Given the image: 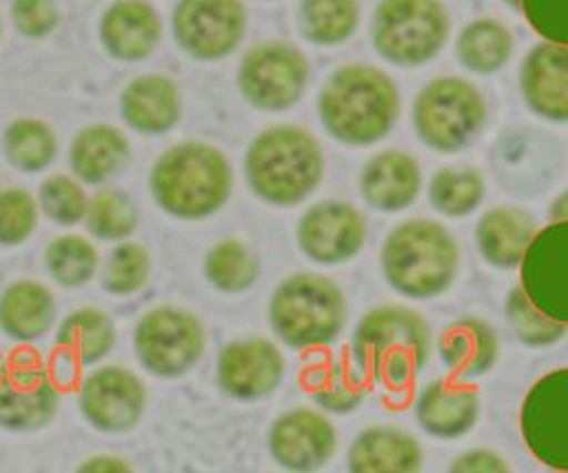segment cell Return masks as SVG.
Instances as JSON below:
<instances>
[{
  "label": "cell",
  "mask_w": 568,
  "mask_h": 473,
  "mask_svg": "<svg viewBox=\"0 0 568 473\" xmlns=\"http://www.w3.org/2000/svg\"><path fill=\"white\" fill-rule=\"evenodd\" d=\"M568 53L564 43L544 41L528 56L520 73V84L528 105L552 121H566L568 93H566Z\"/></svg>",
  "instance_id": "d6986e66"
},
{
  "label": "cell",
  "mask_w": 568,
  "mask_h": 473,
  "mask_svg": "<svg viewBox=\"0 0 568 473\" xmlns=\"http://www.w3.org/2000/svg\"><path fill=\"white\" fill-rule=\"evenodd\" d=\"M305 390L329 412H351L364 399V375L348 362L333 360L305 375Z\"/></svg>",
  "instance_id": "f546056e"
},
{
  "label": "cell",
  "mask_w": 568,
  "mask_h": 473,
  "mask_svg": "<svg viewBox=\"0 0 568 473\" xmlns=\"http://www.w3.org/2000/svg\"><path fill=\"white\" fill-rule=\"evenodd\" d=\"M55 319L51 292L37 282H17L0 299V323L17 340H37Z\"/></svg>",
  "instance_id": "484cf974"
},
{
  "label": "cell",
  "mask_w": 568,
  "mask_h": 473,
  "mask_svg": "<svg viewBox=\"0 0 568 473\" xmlns=\"http://www.w3.org/2000/svg\"><path fill=\"white\" fill-rule=\"evenodd\" d=\"M453 471L459 473H505L509 466L491 451H470L462 455L457 462L450 466Z\"/></svg>",
  "instance_id": "ee69618b"
},
{
  "label": "cell",
  "mask_w": 568,
  "mask_h": 473,
  "mask_svg": "<svg viewBox=\"0 0 568 473\" xmlns=\"http://www.w3.org/2000/svg\"><path fill=\"white\" fill-rule=\"evenodd\" d=\"M535 228L528 214L518 210H494L483 217L478 225V242L483 255L496 266H516L520 264Z\"/></svg>",
  "instance_id": "4316f807"
},
{
  "label": "cell",
  "mask_w": 568,
  "mask_h": 473,
  "mask_svg": "<svg viewBox=\"0 0 568 473\" xmlns=\"http://www.w3.org/2000/svg\"><path fill=\"white\" fill-rule=\"evenodd\" d=\"M130 155L125 137L110 125L82 130L71 149V164L87 182H101L116 173Z\"/></svg>",
  "instance_id": "83f0119b"
},
{
  "label": "cell",
  "mask_w": 568,
  "mask_h": 473,
  "mask_svg": "<svg viewBox=\"0 0 568 473\" xmlns=\"http://www.w3.org/2000/svg\"><path fill=\"white\" fill-rule=\"evenodd\" d=\"M485 184L476 171H442L433 178V205L448 217H464L483 201Z\"/></svg>",
  "instance_id": "836d02e7"
},
{
  "label": "cell",
  "mask_w": 568,
  "mask_h": 473,
  "mask_svg": "<svg viewBox=\"0 0 568 473\" xmlns=\"http://www.w3.org/2000/svg\"><path fill=\"white\" fill-rule=\"evenodd\" d=\"M82 410L101 431L123 433L141 419L146 405L144 385L125 369H101L82 385Z\"/></svg>",
  "instance_id": "5bb4252c"
},
{
  "label": "cell",
  "mask_w": 568,
  "mask_h": 473,
  "mask_svg": "<svg viewBox=\"0 0 568 473\" xmlns=\"http://www.w3.org/2000/svg\"><path fill=\"white\" fill-rule=\"evenodd\" d=\"M348 466L355 473L414 471L420 466V446L407 433L373 429L355 440Z\"/></svg>",
  "instance_id": "d4e9b609"
},
{
  "label": "cell",
  "mask_w": 568,
  "mask_h": 473,
  "mask_svg": "<svg viewBox=\"0 0 568 473\" xmlns=\"http://www.w3.org/2000/svg\"><path fill=\"white\" fill-rule=\"evenodd\" d=\"M207 278L223 292H244L257 278V262L240 242H223L207 255Z\"/></svg>",
  "instance_id": "e575fe53"
},
{
  "label": "cell",
  "mask_w": 568,
  "mask_h": 473,
  "mask_svg": "<svg viewBox=\"0 0 568 473\" xmlns=\"http://www.w3.org/2000/svg\"><path fill=\"white\" fill-rule=\"evenodd\" d=\"M84 471H99V469H130L125 462H119V460H105V457H99V460H91L82 466Z\"/></svg>",
  "instance_id": "f6af8a7d"
},
{
  "label": "cell",
  "mask_w": 568,
  "mask_h": 473,
  "mask_svg": "<svg viewBox=\"0 0 568 473\" xmlns=\"http://www.w3.org/2000/svg\"><path fill=\"white\" fill-rule=\"evenodd\" d=\"M303 30L307 39L321 46L346 41L357 28L355 0H303Z\"/></svg>",
  "instance_id": "1f68e13d"
},
{
  "label": "cell",
  "mask_w": 568,
  "mask_h": 473,
  "mask_svg": "<svg viewBox=\"0 0 568 473\" xmlns=\"http://www.w3.org/2000/svg\"><path fill=\"white\" fill-rule=\"evenodd\" d=\"M282 355L266 340L230 344L219 360V381L236 399L257 401L271 394L282 378Z\"/></svg>",
  "instance_id": "ac0fdd59"
},
{
  "label": "cell",
  "mask_w": 568,
  "mask_h": 473,
  "mask_svg": "<svg viewBox=\"0 0 568 473\" xmlns=\"http://www.w3.org/2000/svg\"><path fill=\"white\" fill-rule=\"evenodd\" d=\"M136 353L153 373L180 375L203 353V328L196 316L175 308H160L136 325Z\"/></svg>",
  "instance_id": "9c48e42d"
},
{
  "label": "cell",
  "mask_w": 568,
  "mask_h": 473,
  "mask_svg": "<svg viewBox=\"0 0 568 473\" xmlns=\"http://www.w3.org/2000/svg\"><path fill=\"white\" fill-rule=\"evenodd\" d=\"M103 41L119 60H141L160 41V19L141 0H119L103 19Z\"/></svg>",
  "instance_id": "44dd1931"
},
{
  "label": "cell",
  "mask_w": 568,
  "mask_h": 473,
  "mask_svg": "<svg viewBox=\"0 0 568 473\" xmlns=\"http://www.w3.org/2000/svg\"><path fill=\"white\" fill-rule=\"evenodd\" d=\"M230 164L207 144H182L160 158L153 171L158 203L182 219H203L230 197Z\"/></svg>",
  "instance_id": "5b68a950"
},
{
  "label": "cell",
  "mask_w": 568,
  "mask_h": 473,
  "mask_svg": "<svg viewBox=\"0 0 568 473\" xmlns=\"http://www.w3.org/2000/svg\"><path fill=\"white\" fill-rule=\"evenodd\" d=\"M149 253L136 244L119 246L105 269V288L114 294H132L149 278Z\"/></svg>",
  "instance_id": "f35d334b"
},
{
  "label": "cell",
  "mask_w": 568,
  "mask_h": 473,
  "mask_svg": "<svg viewBox=\"0 0 568 473\" xmlns=\"http://www.w3.org/2000/svg\"><path fill=\"white\" fill-rule=\"evenodd\" d=\"M246 173L260 199L273 205H296L321 182L323 155L318 141L296 125L271 128L253 141Z\"/></svg>",
  "instance_id": "3957f363"
},
{
  "label": "cell",
  "mask_w": 568,
  "mask_h": 473,
  "mask_svg": "<svg viewBox=\"0 0 568 473\" xmlns=\"http://www.w3.org/2000/svg\"><path fill=\"white\" fill-rule=\"evenodd\" d=\"M485 114V101L476 87L459 78H442L420 91L414 125L430 149L455 153L480 132Z\"/></svg>",
  "instance_id": "ba28073f"
},
{
  "label": "cell",
  "mask_w": 568,
  "mask_h": 473,
  "mask_svg": "<svg viewBox=\"0 0 568 473\" xmlns=\"http://www.w3.org/2000/svg\"><path fill=\"white\" fill-rule=\"evenodd\" d=\"M123 119L139 132H164L180 117L178 87L164 76L134 80L123 93Z\"/></svg>",
  "instance_id": "603a6c76"
},
{
  "label": "cell",
  "mask_w": 568,
  "mask_h": 473,
  "mask_svg": "<svg viewBox=\"0 0 568 473\" xmlns=\"http://www.w3.org/2000/svg\"><path fill=\"white\" fill-rule=\"evenodd\" d=\"M514 41L509 30L491 19L470 23L457 41V53L466 69L476 73L498 71L511 56Z\"/></svg>",
  "instance_id": "4dcf8cb0"
},
{
  "label": "cell",
  "mask_w": 568,
  "mask_h": 473,
  "mask_svg": "<svg viewBox=\"0 0 568 473\" xmlns=\"http://www.w3.org/2000/svg\"><path fill=\"white\" fill-rule=\"evenodd\" d=\"M448 17L439 0H383L375 12V49L394 64L433 60L446 43Z\"/></svg>",
  "instance_id": "52a82bcc"
},
{
  "label": "cell",
  "mask_w": 568,
  "mask_h": 473,
  "mask_svg": "<svg viewBox=\"0 0 568 473\" xmlns=\"http://www.w3.org/2000/svg\"><path fill=\"white\" fill-rule=\"evenodd\" d=\"M420 192V171L418 164L398 151H387L375 155L362 173V194L368 205L396 212L418 197Z\"/></svg>",
  "instance_id": "ffe728a7"
},
{
  "label": "cell",
  "mask_w": 568,
  "mask_h": 473,
  "mask_svg": "<svg viewBox=\"0 0 568 473\" xmlns=\"http://www.w3.org/2000/svg\"><path fill=\"white\" fill-rule=\"evenodd\" d=\"M530 26L552 43H568V0H518Z\"/></svg>",
  "instance_id": "b9f144b4"
},
{
  "label": "cell",
  "mask_w": 568,
  "mask_h": 473,
  "mask_svg": "<svg viewBox=\"0 0 568 473\" xmlns=\"http://www.w3.org/2000/svg\"><path fill=\"white\" fill-rule=\"evenodd\" d=\"M507 3H509V6H514V8H518V0H507Z\"/></svg>",
  "instance_id": "bcb514c9"
},
{
  "label": "cell",
  "mask_w": 568,
  "mask_h": 473,
  "mask_svg": "<svg viewBox=\"0 0 568 473\" xmlns=\"http://www.w3.org/2000/svg\"><path fill=\"white\" fill-rule=\"evenodd\" d=\"M457 244L433 221H407L396 228L383 251L385 275L409 299L442 294L457 273Z\"/></svg>",
  "instance_id": "277c9868"
},
{
  "label": "cell",
  "mask_w": 568,
  "mask_h": 473,
  "mask_svg": "<svg viewBox=\"0 0 568 473\" xmlns=\"http://www.w3.org/2000/svg\"><path fill=\"white\" fill-rule=\"evenodd\" d=\"M430 353V330L405 308H383L362 319L353 362L362 375L392 390L407 388Z\"/></svg>",
  "instance_id": "7a4b0ae2"
},
{
  "label": "cell",
  "mask_w": 568,
  "mask_h": 473,
  "mask_svg": "<svg viewBox=\"0 0 568 473\" xmlns=\"http://www.w3.org/2000/svg\"><path fill=\"white\" fill-rule=\"evenodd\" d=\"M321 121L344 144L366 147L381 141L398 114L396 84L373 67L339 69L323 87Z\"/></svg>",
  "instance_id": "6da1fadb"
},
{
  "label": "cell",
  "mask_w": 568,
  "mask_h": 473,
  "mask_svg": "<svg viewBox=\"0 0 568 473\" xmlns=\"http://www.w3.org/2000/svg\"><path fill=\"white\" fill-rule=\"evenodd\" d=\"M524 294L544 314L568 319V223L566 219L532 236L524 258Z\"/></svg>",
  "instance_id": "7c38bea8"
},
{
  "label": "cell",
  "mask_w": 568,
  "mask_h": 473,
  "mask_svg": "<svg viewBox=\"0 0 568 473\" xmlns=\"http://www.w3.org/2000/svg\"><path fill=\"white\" fill-rule=\"evenodd\" d=\"M17 28L28 37L51 32L58 23L55 0H17L14 3Z\"/></svg>",
  "instance_id": "7bdbcfd3"
},
{
  "label": "cell",
  "mask_w": 568,
  "mask_h": 473,
  "mask_svg": "<svg viewBox=\"0 0 568 473\" xmlns=\"http://www.w3.org/2000/svg\"><path fill=\"white\" fill-rule=\"evenodd\" d=\"M136 223L134 208L119 194H99L87 210V225L99 240H121Z\"/></svg>",
  "instance_id": "74e56055"
},
{
  "label": "cell",
  "mask_w": 568,
  "mask_h": 473,
  "mask_svg": "<svg viewBox=\"0 0 568 473\" xmlns=\"http://www.w3.org/2000/svg\"><path fill=\"white\" fill-rule=\"evenodd\" d=\"M507 319L514 325L518 338L532 344L546 346L557 342L566 333V323L544 314L535 303L524 294V290H516L507 301Z\"/></svg>",
  "instance_id": "d590c367"
},
{
  "label": "cell",
  "mask_w": 568,
  "mask_h": 473,
  "mask_svg": "<svg viewBox=\"0 0 568 473\" xmlns=\"http://www.w3.org/2000/svg\"><path fill=\"white\" fill-rule=\"evenodd\" d=\"M45 260H49L51 273L69 288L87 282L99 264L97 251L82 236H62V240L53 242Z\"/></svg>",
  "instance_id": "8d00e7d4"
},
{
  "label": "cell",
  "mask_w": 568,
  "mask_h": 473,
  "mask_svg": "<svg viewBox=\"0 0 568 473\" xmlns=\"http://www.w3.org/2000/svg\"><path fill=\"white\" fill-rule=\"evenodd\" d=\"M335 429L310 410H294L277 419L271 431L273 457L292 471H314L333 457Z\"/></svg>",
  "instance_id": "e0dca14e"
},
{
  "label": "cell",
  "mask_w": 568,
  "mask_h": 473,
  "mask_svg": "<svg viewBox=\"0 0 568 473\" xmlns=\"http://www.w3.org/2000/svg\"><path fill=\"white\" fill-rule=\"evenodd\" d=\"M498 355V342L494 330L478 321L464 319L446 328L442 335V358L450 371L464 378L489 371Z\"/></svg>",
  "instance_id": "cb8c5ba5"
},
{
  "label": "cell",
  "mask_w": 568,
  "mask_h": 473,
  "mask_svg": "<svg viewBox=\"0 0 568 473\" xmlns=\"http://www.w3.org/2000/svg\"><path fill=\"white\" fill-rule=\"evenodd\" d=\"M307 82V62L287 43H264L251 51L242 64L240 84L244 97L260 110H287Z\"/></svg>",
  "instance_id": "8fae6325"
},
{
  "label": "cell",
  "mask_w": 568,
  "mask_h": 473,
  "mask_svg": "<svg viewBox=\"0 0 568 473\" xmlns=\"http://www.w3.org/2000/svg\"><path fill=\"white\" fill-rule=\"evenodd\" d=\"M37 223V208L30 194L12 189L0 197V244L26 242Z\"/></svg>",
  "instance_id": "60d3db41"
},
{
  "label": "cell",
  "mask_w": 568,
  "mask_h": 473,
  "mask_svg": "<svg viewBox=\"0 0 568 473\" xmlns=\"http://www.w3.org/2000/svg\"><path fill=\"white\" fill-rule=\"evenodd\" d=\"M114 344V325L99 310H82L67 319L58 335L60 355L75 366L93 364L110 353Z\"/></svg>",
  "instance_id": "f1b7e54d"
},
{
  "label": "cell",
  "mask_w": 568,
  "mask_h": 473,
  "mask_svg": "<svg viewBox=\"0 0 568 473\" xmlns=\"http://www.w3.org/2000/svg\"><path fill=\"white\" fill-rule=\"evenodd\" d=\"M416 414L428 433L450 440L473 429L478 416V394L457 383H433L418 399Z\"/></svg>",
  "instance_id": "7402d4cb"
},
{
  "label": "cell",
  "mask_w": 568,
  "mask_h": 473,
  "mask_svg": "<svg viewBox=\"0 0 568 473\" xmlns=\"http://www.w3.org/2000/svg\"><path fill=\"white\" fill-rule=\"evenodd\" d=\"M346 321V301L337 285L314 273H298L282 282L271 301L275 333L294 349L333 342Z\"/></svg>",
  "instance_id": "8992f818"
},
{
  "label": "cell",
  "mask_w": 568,
  "mask_h": 473,
  "mask_svg": "<svg viewBox=\"0 0 568 473\" xmlns=\"http://www.w3.org/2000/svg\"><path fill=\"white\" fill-rule=\"evenodd\" d=\"M173 28L189 56L219 60L240 46L246 30V12L240 0H180Z\"/></svg>",
  "instance_id": "30bf717a"
},
{
  "label": "cell",
  "mask_w": 568,
  "mask_h": 473,
  "mask_svg": "<svg viewBox=\"0 0 568 473\" xmlns=\"http://www.w3.org/2000/svg\"><path fill=\"white\" fill-rule=\"evenodd\" d=\"M366 225L359 212L346 203H321L312 208L298 228L303 251L321 264L351 260L364 244Z\"/></svg>",
  "instance_id": "2e32d148"
},
{
  "label": "cell",
  "mask_w": 568,
  "mask_h": 473,
  "mask_svg": "<svg viewBox=\"0 0 568 473\" xmlns=\"http://www.w3.org/2000/svg\"><path fill=\"white\" fill-rule=\"evenodd\" d=\"M41 208L53 221L71 225L78 223L87 212V197L71 178L58 175L45 180L41 187Z\"/></svg>",
  "instance_id": "ab89813d"
},
{
  "label": "cell",
  "mask_w": 568,
  "mask_h": 473,
  "mask_svg": "<svg viewBox=\"0 0 568 473\" xmlns=\"http://www.w3.org/2000/svg\"><path fill=\"white\" fill-rule=\"evenodd\" d=\"M6 147L10 160L23 171H39L49 167L58 151L51 128L30 119L19 121L8 130Z\"/></svg>",
  "instance_id": "d6a6232c"
},
{
  "label": "cell",
  "mask_w": 568,
  "mask_h": 473,
  "mask_svg": "<svg viewBox=\"0 0 568 473\" xmlns=\"http://www.w3.org/2000/svg\"><path fill=\"white\" fill-rule=\"evenodd\" d=\"M58 410V392L43 373L39 358L21 353L19 364L0 381V425L12 431H32Z\"/></svg>",
  "instance_id": "9a60e30c"
},
{
  "label": "cell",
  "mask_w": 568,
  "mask_h": 473,
  "mask_svg": "<svg viewBox=\"0 0 568 473\" xmlns=\"http://www.w3.org/2000/svg\"><path fill=\"white\" fill-rule=\"evenodd\" d=\"M524 435L530 451L552 469H568V371L559 369L532 388L524 405Z\"/></svg>",
  "instance_id": "4fadbf2b"
}]
</instances>
